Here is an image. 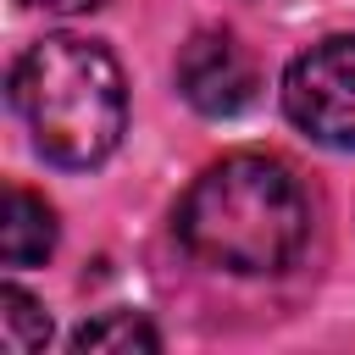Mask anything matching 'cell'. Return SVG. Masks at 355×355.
<instances>
[{
  "label": "cell",
  "instance_id": "obj_7",
  "mask_svg": "<svg viewBox=\"0 0 355 355\" xmlns=\"http://www.w3.org/2000/svg\"><path fill=\"white\" fill-rule=\"evenodd\" d=\"M44 338H50L44 305H39L22 283H6V288H0V344H6L11 355H33V349H44Z\"/></svg>",
  "mask_w": 355,
  "mask_h": 355
},
{
  "label": "cell",
  "instance_id": "obj_6",
  "mask_svg": "<svg viewBox=\"0 0 355 355\" xmlns=\"http://www.w3.org/2000/svg\"><path fill=\"white\" fill-rule=\"evenodd\" d=\"M72 349L78 355H155L161 349V333L139 316V311H105L94 322H83L72 333Z\"/></svg>",
  "mask_w": 355,
  "mask_h": 355
},
{
  "label": "cell",
  "instance_id": "obj_8",
  "mask_svg": "<svg viewBox=\"0 0 355 355\" xmlns=\"http://www.w3.org/2000/svg\"><path fill=\"white\" fill-rule=\"evenodd\" d=\"M22 6H33V11H50V17H89V11H100L105 0H22Z\"/></svg>",
  "mask_w": 355,
  "mask_h": 355
},
{
  "label": "cell",
  "instance_id": "obj_4",
  "mask_svg": "<svg viewBox=\"0 0 355 355\" xmlns=\"http://www.w3.org/2000/svg\"><path fill=\"white\" fill-rule=\"evenodd\" d=\"M255 89H261V67L239 44V33L200 28L178 50V94L200 116H239L244 105H255Z\"/></svg>",
  "mask_w": 355,
  "mask_h": 355
},
{
  "label": "cell",
  "instance_id": "obj_2",
  "mask_svg": "<svg viewBox=\"0 0 355 355\" xmlns=\"http://www.w3.org/2000/svg\"><path fill=\"white\" fill-rule=\"evenodd\" d=\"M11 105L33 133V150L55 166H100L128 133V83L105 44L50 33L11 67Z\"/></svg>",
  "mask_w": 355,
  "mask_h": 355
},
{
  "label": "cell",
  "instance_id": "obj_1",
  "mask_svg": "<svg viewBox=\"0 0 355 355\" xmlns=\"http://www.w3.org/2000/svg\"><path fill=\"white\" fill-rule=\"evenodd\" d=\"M172 227L194 261L233 277H272L300 261L311 239V200L288 161L239 150L189 183Z\"/></svg>",
  "mask_w": 355,
  "mask_h": 355
},
{
  "label": "cell",
  "instance_id": "obj_3",
  "mask_svg": "<svg viewBox=\"0 0 355 355\" xmlns=\"http://www.w3.org/2000/svg\"><path fill=\"white\" fill-rule=\"evenodd\" d=\"M283 116L327 150H355V33H327L288 61Z\"/></svg>",
  "mask_w": 355,
  "mask_h": 355
},
{
  "label": "cell",
  "instance_id": "obj_5",
  "mask_svg": "<svg viewBox=\"0 0 355 355\" xmlns=\"http://www.w3.org/2000/svg\"><path fill=\"white\" fill-rule=\"evenodd\" d=\"M50 250H55V211L39 194H28L22 183H11L6 211H0V261L11 272H22V266H39Z\"/></svg>",
  "mask_w": 355,
  "mask_h": 355
}]
</instances>
